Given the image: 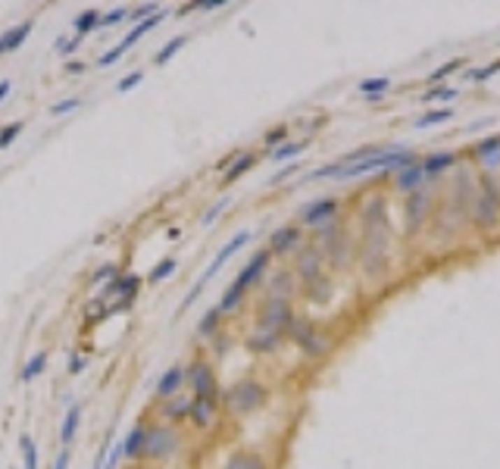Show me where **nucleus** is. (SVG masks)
Instances as JSON below:
<instances>
[{"label": "nucleus", "mask_w": 500, "mask_h": 469, "mask_svg": "<svg viewBox=\"0 0 500 469\" xmlns=\"http://www.w3.org/2000/svg\"><path fill=\"white\" fill-rule=\"evenodd\" d=\"M422 182H425V172H422V166L419 163H413V166H406V169L397 172V188L400 191H416Z\"/></svg>", "instance_id": "obj_18"}, {"label": "nucleus", "mask_w": 500, "mask_h": 469, "mask_svg": "<svg viewBox=\"0 0 500 469\" xmlns=\"http://www.w3.org/2000/svg\"><path fill=\"white\" fill-rule=\"evenodd\" d=\"M144 82V72L141 69H135V72H129V76H122L116 82V91H122V94H129L131 88H138V85Z\"/></svg>", "instance_id": "obj_34"}, {"label": "nucleus", "mask_w": 500, "mask_h": 469, "mask_svg": "<svg viewBox=\"0 0 500 469\" xmlns=\"http://www.w3.org/2000/svg\"><path fill=\"white\" fill-rule=\"evenodd\" d=\"M85 366H88V360H85L82 354H76V357H72V363H69V375H82Z\"/></svg>", "instance_id": "obj_50"}, {"label": "nucleus", "mask_w": 500, "mask_h": 469, "mask_svg": "<svg viewBox=\"0 0 500 469\" xmlns=\"http://www.w3.org/2000/svg\"><path fill=\"white\" fill-rule=\"evenodd\" d=\"M300 272H303L306 279H313V272H319V257H313V253H303V263H300Z\"/></svg>", "instance_id": "obj_47"}, {"label": "nucleus", "mask_w": 500, "mask_h": 469, "mask_svg": "<svg viewBox=\"0 0 500 469\" xmlns=\"http://www.w3.org/2000/svg\"><path fill=\"white\" fill-rule=\"evenodd\" d=\"M497 150H500V135H494V138H488V141H482V144H478V157H485V160H491Z\"/></svg>", "instance_id": "obj_45"}, {"label": "nucleus", "mask_w": 500, "mask_h": 469, "mask_svg": "<svg viewBox=\"0 0 500 469\" xmlns=\"http://www.w3.org/2000/svg\"><path fill=\"white\" fill-rule=\"evenodd\" d=\"M297 238H300V229H294V225H285V229H278L276 234H272V251H276V253L291 251V247L297 244Z\"/></svg>", "instance_id": "obj_20"}, {"label": "nucleus", "mask_w": 500, "mask_h": 469, "mask_svg": "<svg viewBox=\"0 0 500 469\" xmlns=\"http://www.w3.org/2000/svg\"><path fill=\"white\" fill-rule=\"evenodd\" d=\"M44 370H48V354H31V360L22 370V382H35Z\"/></svg>", "instance_id": "obj_25"}, {"label": "nucleus", "mask_w": 500, "mask_h": 469, "mask_svg": "<svg viewBox=\"0 0 500 469\" xmlns=\"http://www.w3.org/2000/svg\"><path fill=\"white\" fill-rule=\"evenodd\" d=\"M303 150H306V141H294V144H291V141H285L282 147H276V150H272V160H276V163H282V160H294Z\"/></svg>", "instance_id": "obj_26"}, {"label": "nucleus", "mask_w": 500, "mask_h": 469, "mask_svg": "<svg viewBox=\"0 0 500 469\" xmlns=\"http://www.w3.org/2000/svg\"><path fill=\"white\" fill-rule=\"evenodd\" d=\"M219 319H222L219 307H210V310L203 313V319L197 323V332H200V335H213V332H216V326H219Z\"/></svg>", "instance_id": "obj_32"}, {"label": "nucleus", "mask_w": 500, "mask_h": 469, "mask_svg": "<svg viewBox=\"0 0 500 469\" xmlns=\"http://www.w3.org/2000/svg\"><path fill=\"white\" fill-rule=\"evenodd\" d=\"M457 94H459L457 88H431V91L422 94V100H425V104H435V100H453Z\"/></svg>", "instance_id": "obj_39"}, {"label": "nucleus", "mask_w": 500, "mask_h": 469, "mask_svg": "<svg viewBox=\"0 0 500 469\" xmlns=\"http://www.w3.org/2000/svg\"><path fill=\"white\" fill-rule=\"evenodd\" d=\"M188 379H191V388H194L197 398H216V372L210 370V363L203 360H194L188 370Z\"/></svg>", "instance_id": "obj_3"}, {"label": "nucleus", "mask_w": 500, "mask_h": 469, "mask_svg": "<svg viewBox=\"0 0 500 469\" xmlns=\"http://www.w3.org/2000/svg\"><path fill=\"white\" fill-rule=\"evenodd\" d=\"M244 300V291L241 288H235V285H229V291L222 294V300H219V313H231V310H238V304Z\"/></svg>", "instance_id": "obj_28"}, {"label": "nucleus", "mask_w": 500, "mask_h": 469, "mask_svg": "<svg viewBox=\"0 0 500 469\" xmlns=\"http://www.w3.org/2000/svg\"><path fill=\"white\" fill-rule=\"evenodd\" d=\"M335 210H338V204L331 197H322V200H316V204H310L303 210V223L306 225H322L325 219H331L335 216Z\"/></svg>", "instance_id": "obj_8"}, {"label": "nucleus", "mask_w": 500, "mask_h": 469, "mask_svg": "<svg viewBox=\"0 0 500 469\" xmlns=\"http://www.w3.org/2000/svg\"><path fill=\"white\" fill-rule=\"evenodd\" d=\"M78 106H82V100H78V97H66V100H59V104H53L50 113H53V116H66V113L78 110Z\"/></svg>", "instance_id": "obj_42"}, {"label": "nucleus", "mask_w": 500, "mask_h": 469, "mask_svg": "<svg viewBox=\"0 0 500 469\" xmlns=\"http://www.w3.org/2000/svg\"><path fill=\"white\" fill-rule=\"evenodd\" d=\"M225 398H229V407L235 413H250L266 400V388L259 385V382H238Z\"/></svg>", "instance_id": "obj_1"}, {"label": "nucleus", "mask_w": 500, "mask_h": 469, "mask_svg": "<svg viewBox=\"0 0 500 469\" xmlns=\"http://www.w3.org/2000/svg\"><path fill=\"white\" fill-rule=\"evenodd\" d=\"M125 457V451H122V441L119 444H113L110 451H106V463H103V469H116V463Z\"/></svg>", "instance_id": "obj_46"}, {"label": "nucleus", "mask_w": 500, "mask_h": 469, "mask_svg": "<svg viewBox=\"0 0 500 469\" xmlns=\"http://www.w3.org/2000/svg\"><path fill=\"white\" fill-rule=\"evenodd\" d=\"M19 451H22L25 469H38V447H35V441H31V435H22V438H19Z\"/></svg>", "instance_id": "obj_29"}, {"label": "nucleus", "mask_w": 500, "mask_h": 469, "mask_svg": "<svg viewBox=\"0 0 500 469\" xmlns=\"http://www.w3.org/2000/svg\"><path fill=\"white\" fill-rule=\"evenodd\" d=\"M185 41H188V35H176L169 44L159 47V50H157V59H153V63H157V66H166V63H169V59L185 47Z\"/></svg>", "instance_id": "obj_22"}, {"label": "nucleus", "mask_w": 500, "mask_h": 469, "mask_svg": "<svg viewBox=\"0 0 500 469\" xmlns=\"http://www.w3.org/2000/svg\"><path fill=\"white\" fill-rule=\"evenodd\" d=\"M391 88V82H388V78H366V82H359V91H363L366 94V97H378V94H385V91H388Z\"/></svg>", "instance_id": "obj_31"}, {"label": "nucleus", "mask_w": 500, "mask_h": 469, "mask_svg": "<svg viewBox=\"0 0 500 469\" xmlns=\"http://www.w3.org/2000/svg\"><path fill=\"white\" fill-rule=\"evenodd\" d=\"M494 72H500V59H497V63H491L488 69H482V72H469V78H476V82H485V78H491Z\"/></svg>", "instance_id": "obj_49"}, {"label": "nucleus", "mask_w": 500, "mask_h": 469, "mask_svg": "<svg viewBox=\"0 0 500 469\" xmlns=\"http://www.w3.org/2000/svg\"><path fill=\"white\" fill-rule=\"evenodd\" d=\"M100 19H103V13H100V10H85V13H78V16H76L72 29H76L78 38H85V35H91V31L97 29Z\"/></svg>", "instance_id": "obj_19"}, {"label": "nucleus", "mask_w": 500, "mask_h": 469, "mask_svg": "<svg viewBox=\"0 0 500 469\" xmlns=\"http://www.w3.org/2000/svg\"><path fill=\"white\" fill-rule=\"evenodd\" d=\"M182 382H185V370H182V366H169V370L159 375L157 394H159V398H172V394L182 388Z\"/></svg>", "instance_id": "obj_9"}, {"label": "nucleus", "mask_w": 500, "mask_h": 469, "mask_svg": "<svg viewBox=\"0 0 500 469\" xmlns=\"http://www.w3.org/2000/svg\"><path fill=\"white\" fill-rule=\"evenodd\" d=\"M138 285H141V279L138 276H116L110 281V285L103 288V298H122V300H135L138 294Z\"/></svg>", "instance_id": "obj_6"}, {"label": "nucleus", "mask_w": 500, "mask_h": 469, "mask_svg": "<svg viewBox=\"0 0 500 469\" xmlns=\"http://www.w3.org/2000/svg\"><path fill=\"white\" fill-rule=\"evenodd\" d=\"M216 416V398H194L191 400V419L197 426H210Z\"/></svg>", "instance_id": "obj_15"}, {"label": "nucleus", "mask_w": 500, "mask_h": 469, "mask_svg": "<svg viewBox=\"0 0 500 469\" xmlns=\"http://www.w3.org/2000/svg\"><path fill=\"white\" fill-rule=\"evenodd\" d=\"M450 163H453V153H435V157H429L425 163H419V166H422L425 176H438V172H444Z\"/></svg>", "instance_id": "obj_24"}, {"label": "nucleus", "mask_w": 500, "mask_h": 469, "mask_svg": "<svg viewBox=\"0 0 500 469\" xmlns=\"http://www.w3.org/2000/svg\"><path fill=\"white\" fill-rule=\"evenodd\" d=\"M459 69H463V59H450L448 66H441V69L431 72V82H441V78H448V76H453V72H459Z\"/></svg>", "instance_id": "obj_43"}, {"label": "nucleus", "mask_w": 500, "mask_h": 469, "mask_svg": "<svg viewBox=\"0 0 500 469\" xmlns=\"http://www.w3.org/2000/svg\"><path fill=\"white\" fill-rule=\"evenodd\" d=\"M291 323V313H288V300H272L266 304V313H263V326L269 332H278V326H288Z\"/></svg>", "instance_id": "obj_7"}, {"label": "nucleus", "mask_w": 500, "mask_h": 469, "mask_svg": "<svg viewBox=\"0 0 500 469\" xmlns=\"http://www.w3.org/2000/svg\"><path fill=\"white\" fill-rule=\"evenodd\" d=\"M110 276H116V266H113V263L103 266V270H97L94 272V281H103V279H110Z\"/></svg>", "instance_id": "obj_51"}, {"label": "nucleus", "mask_w": 500, "mask_h": 469, "mask_svg": "<svg viewBox=\"0 0 500 469\" xmlns=\"http://www.w3.org/2000/svg\"><path fill=\"white\" fill-rule=\"evenodd\" d=\"M106 451H110V444H103V451H100V457L91 463V469H103V463H106Z\"/></svg>", "instance_id": "obj_55"}, {"label": "nucleus", "mask_w": 500, "mask_h": 469, "mask_svg": "<svg viewBox=\"0 0 500 469\" xmlns=\"http://www.w3.org/2000/svg\"><path fill=\"white\" fill-rule=\"evenodd\" d=\"M53 469H69V451H63L57 457V463H53Z\"/></svg>", "instance_id": "obj_54"}, {"label": "nucleus", "mask_w": 500, "mask_h": 469, "mask_svg": "<svg viewBox=\"0 0 500 469\" xmlns=\"http://www.w3.org/2000/svg\"><path fill=\"white\" fill-rule=\"evenodd\" d=\"M285 138H288V129H285V125H278V129L266 132L263 144H266V147H272V150H276V147H282V144H285Z\"/></svg>", "instance_id": "obj_41"}, {"label": "nucleus", "mask_w": 500, "mask_h": 469, "mask_svg": "<svg viewBox=\"0 0 500 469\" xmlns=\"http://www.w3.org/2000/svg\"><path fill=\"white\" fill-rule=\"evenodd\" d=\"M225 469H266V463L259 457H253V454H235Z\"/></svg>", "instance_id": "obj_30"}, {"label": "nucleus", "mask_w": 500, "mask_h": 469, "mask_svg": "<svg viewBox=\"0 0 500 469\" xmlns=\"http://www.w3.org/2000/svg\"><path fill=\"white\" fill-rule=\"evenodd\" d=\"M229 204H231V197H222V200H216V204H213L210 210L203 213V219H200V223H203L206 229H210V225H213V223H216V219H219V213H222V210H225V206H229Z\"/></svg>", "instance_id": "obj_37"}, {"label": "nucleus", "mask_w": 500, "mask_h": 469, "mask_svg": "<svg viewBox=\"0 0 500 469\" xmlns=\"http://www.w3.org/2000/svg\"><path fill=\"white\" fill-rule=\"evenodd\" d=\"M19 132H22V122H10L6 129H0V150H6L19 138Z\"/></svg>", "instance_id": "obj_38"}, {"label": "nucleus", "mask_w": 500, "mask_h": 469, "mask_svg": "<svg viewBox=\"0 0 500 469\" xmlns=\"http://www.w3.org/2000/svg\"><path fill=\"white\" fill-rule=\"evenodd\" d=\"M88 66L85 63H78V59H72V63H66V72H72V76H78V72H85Z\"/></svg>", "instance_id": "obj_53"}, {"label": "nucleus", "mask_w": 500, "mask_h": 469, "mask_svg": "<svg viewBox=\"0 0 500 469\" xmlns=\"http://www.w3.org/2000/svg\"><path fill=\"white\" fill-rule=\"evenodd\" d=\"M78 426H82V407H78V404H69L63 426H59V441H63V444H72V441H76Z\"/></svg>", "instance_id": "obj_13"}, {"label": "nucleus", "mask_w": 500, "mask_h": 469, "mask_svg": "<svg viewBox=\"0 0 500 469\" xmlns=\"http://www.w3.org/2000/svg\"><path fill=\"white\" fill-rule=\"evenodd\" d=\"M476 213H478V223H482V225L494 223V213H497V191H494V185H485L482 200H478Z\"/></svg>", "instance_id": "obj_11"}, {"label": "nucleus", "mask_w": 500, "mask_h": 469, "mask_svg": "<svg viewBox=\"0 0 500 469\" xmlns=\"http://www.w3.org/2000/svg\"><path fill=\"white\" fill-rule=\"evenodd\" d=\"M178 270V260H172V257H166V260H159L157 266L150 270V276H148V281L150 285H157V281H163V279H169L172 272Z\"/></svg>", "instance_id": "obj_27"}, {"label": "nucleus", "mask_w": 500, "mask_h": 469, "mask_svg": "<svg viewBox=\"0 0 500 469\" xmlns=\"http://www.w3.org/2000/svg\"><path fill=\"white\" fill-rule=\"evenodd\" d=\"M31 29H35V22H31V19H25V22H19V25H13V29H6V31H3V41H6V53L19 50V47H22L25 41H29Z\"/></svg>", "instance_id": "obj_12"}, {"label": "nucleus", "mask_w": 500, "mask_h": 469, "mask_svg": "<svg viewBox=\"0 0 500 469\" xmlns=\"http://www.w3.org/2000/svg\"><path fill=\"white\" fill-rule=\"evenodd\" d=\"M157 13H159L157 4H141V6H135V10H129V19L131 22H144V19L157 16Z\"/></svg>", "instance_id": "obj_36"}, {"label": "nucleus", "mask_w": 500, "mask_h": 469, "mask_svg": "<svg viewBox=\"0 0 500 469\" xmlns=\"http://www.w3.org/2000/svg\"><path fill=\"white\" fill-rule=\"evenodd\" d=\"M166 416H169V419L191 416V400H176V404H169V407H166Z\"/></svg>", "instance_id": "obj_40"}, {"label": "nucleus", "mask_w": 500, "mask_h": 469, "mask_svg": "<svg viewBox=\"0 0 500 469\" xmlns=\"http://www.w3.org/2000/svg\"><path fill=\"white\" fill-rule=\"evenodd\" d=\"M178 447V435L176 428L169 426H157V428H148V444H144V454L153 460H163L169 454H176Z\"/></svg>", "instance_id": "obj_2"}, {"label": "nucleus", "mask_w": 500, "mask_h": 469, "mask_svg": "<svg viewBox=\"0 0 500 469\" xmlns=\"http://www.w3.org/2000/svg\"><path fill=\"white\" fill-rule=\"evenodd\" d=\"M144 444H148V426H131V432L125 435V441H122V451H125V457H141L144 454Z\"/></svg>", "instance_id": "obj_10"}, {"label": "nucleus", "mask_w": 500, "mask_h": 469, "mask_svg": "<svg viewBox=\"0 0 500 469\" xmlns=\"http://www.w3.org/2000/svg\"><path fill=\"white\" fill-rule=\"evenodd\" d=\"M10 91H13V82H10V78H0V104L10 97Z\"/></svg>", "instance_id": "obj_52"}, {"label": "nucleus", "mask_w": 500, "mask_h": 469, "mask_svg": "<svg viewBox=\"0 0 500 469\" xmlns=\"http://www.w3.org/2000/svg\"><path fill=\"white\" fill-rule=\"evenodd\" d=\"M269 260H272V251H259L257 257H253L250 263L244 266L241 272H238V279L231 281V285H235V288H241V291H248V288L253 285V281H257L259 276H263V270L269 266Z\"/></svg>", "instance_id": "obj_4"}, {"label": "nucleus", "mask_w": 500, "mask_h": 469, "mask_svg": "<svg viewBox=\"0 0 500 469\" xmlns=\"http://www.w3.org/2000/svg\"><path fill=\"white\" fill-rule=\"evenodd\" d=\"M276 344H278V332H259V335H253V338L248 341V347L250 351H257V354H266V351H276Z\"/></svg>", "instance_id": "obj_21"}, {"label": "nucleus", "mask_w": 500, "mask_h": 469, "mask_svg": "<svg viewBox=\"0 0 500 469\" xmlns=\"http://www.w3.org/2000/svg\"><path fill=\"white\" fill-rule=\"evenodd\" d=\"M297 169H300V163H291V166H285V169H278L276 176H272V185H278V182H285V178H291Z\"/></svg>", "instance_id": "obj_48"}, {"label": "nucleus", "mask_w": 500, "mask_h": 469, "mask_svg": "<svg viewBox=\"0 0 500 469\" xmlns=\"http://www.w3.org/2000/svg\"><path fill=\"white\" fill-rule=\"evenodd\" d=\"M291 326V335H294V341L303 351H310V354H319L322 351V344L316 341V335H313V328L306 326V323H288Z\"/></svg>", "instance_id": "obj_17"}, {"label": "nucleus", "mask_w": 500, "mask_h": 469, "mask_svg": "<svg viewBox=\"0 0 500 469\" xmlns=\"http://www.w3.org/2000/svg\"><path fill=\"white\" fill-rule=\"evenodd\" d=\"M141 38H144V35H141V29H138V25H135V29H131L129 35L122 38V41H119L116 47H110V50H106L103 57L97 59V66H100V69H106V66H113V63H116V59H122V57H125V50H131V47H135L138 41H141Z\"/></svg>", "instance_id": "obj_5"}, {"label": "nucleus", "mask_w": 500, "mask_h": 469, "mask_svg": "<svg viewBox=\"0 0 500 469\" xmlns=\"http://www.w3.org/2000/svg\"><path fill=\"white\" fill-rule=\"evenodd\" d=\"M288 291H291V276L288 272H278L276 281H272V300H285Z\"/></svg>", "instance_id": "obj_33"}, {"label": "nucleus", "mask_w": 500, "mask_h": 469, "mask_svg": "<svg viewBox=\"0 0 500 469\" xmlns=\"http://www.w3.org/2000/svg\"><path fill=\"white\" fill-rule=\"evenodd\" d=\"M248 241H250V232H248V229H241V232H238V234H235V238H231V241H229V244H225V247H222V251H219V253H216V260H213V263H210V266H216V270H222V266H225V260H231V257H235V253H238V251H241V247H244V244H248Z\"/></svg>", "instance_id": "obj_16"}, {"label": "nucleus", "mask_w": 500, "mask_h": 469, "mask_svg": "<svg viewBox=\"0 0 500 469\" xmlns=\"http://www.w3.org/2000/svg\"><path fill=\"white\" fill-rule=\"evenodd\" d=\"M422 206H425V194L422 191L413 194V200H410V229H416L419 225V219H422Z\"/></svg>", "instance_id": "obj_35"}, {"label": "nucleus", "mask_w": 500, "mask_h": 469, "mask_svg": "<svg viewBox=\"0 0 500 469\" xmlns=\"http://www.w3.org/2000/svg\"><path fill=\"white\" fill-rule=\"evenodd\" d=\"M125 19H129V10H125V6H116V10L103 13L100 25H119V22H125Z\"/></svg>", "instance_id": "obj_44"}, {"label": "nucleus", "mask_w": 500, "mask_h": 469, "mask_svg": "<svg viewBox=\"0 0 500 469\" xmlns=\"http://www.w3.org/2000/svg\"><path fill=\"white\" fill-rule=\"evenodd\" d=\"M253 166H257V157H253V153H241V157L231 160L229 169L222 172V182H225V185H235L238 178L244 176V172H250V169H253Z\"/></svg>", "instance_id": "obj_14"}, {"label": "nucleus", "mask_w": 500, "mask_h": 469, "mask_svg": "<svg viewBox=\"0 0 500 469\" xmlns=\"http://www.w3.org/2000/svg\"><path fill=\"white\" fill-rule=\"evenodd\" d=\"M450 116H453V110H450V106H441V110H431V113H425V116H419V119H416V129H431V125H441V122H448Z\"/></svg>", "instance_id": "obj_23"}]
</instances>
